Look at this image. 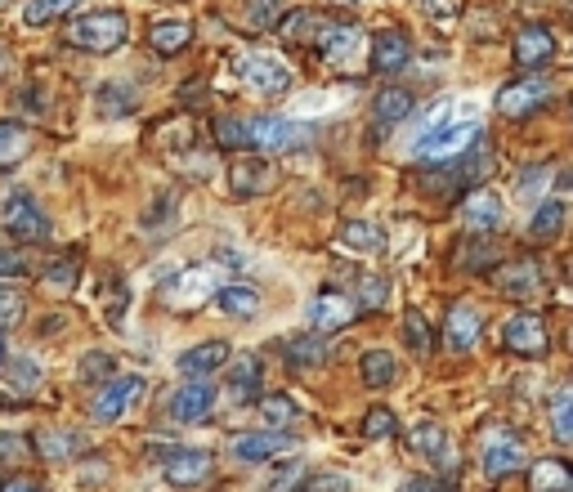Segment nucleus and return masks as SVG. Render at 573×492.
<instances>
[{"instance_id":"obj_1","label":"nucleus","mask_w":573,"mask_h":492,"mask_svg":"<svg viewBox=\"0 0 573 492\" xmlns=\"http://www.w3.org/2000/svg\"><path fill=\"white\" fill-rule=\"evenodd\" d=\"M484 135V116L480 103H457V99H439L430 107V116L417 126L412 135V157L417 162H448V157H462L467 148H475Z\"/></svg>"},{"instance_id":"obj_2","label":"nucleus","mask_w":573,"mask_h":492,"mask_svg":"<svg viewBox=\"0 0 573 492\" xmlns=\"http://www.w3.org/2000/svg\"><path fill=\"white\" fill-rule=\"evenodd\" d=\"M126 37H131V19L122 10H94V14L72 19L68 28V45L85 54H112L126 45Z\"/></svg>"},{"instance_id":"obj_3","label":"nucleus","mask_w":573,"mask_h":492,"mask_svg":"<svg viewBox=\"0 0 573 492\" xmlns=\"http://www.w3.org/2000/svg\"><path fill=\"white\" fill-rule=\"evenodd\" d=\"M314 144V126L291 116H256L247 121V148H265V153H300Z\"/></svg>"},{"instance_id":"obj_4","label":"nucleus","mask_w":573,"mask_h":492,"mask_svg":"<svg viewBox=\"0 0 573 492\" xmlns=\"http://www.w3.org/2000/svg\"><path fill=\"white\" fill-rule=\"evenodd\" d=\"M238 76H243V85H247L252 94H260V99H283V94L296 85V72H291L283 59H274V54H243V59H238Z\"/></svg>"},{"instance_id":"obj_5","label":"nucleus","mask_w":573,"mask_h":492,"mask_svg":"<svg viewBox=\"0 0 573 492\" xmlns=\"http://www.w3.org/2000/svg\"><path fill=\"white\" fill-rule=\"evenodd\" d=\"M364 50H368V37L355 23H327L318 32V59L336 72H355L364 63Z\"/></svg>"},{"instance_id":"obj_6","label":"nucleus","mask_w":573,"mask_h":492,"mask_svg":"<svg viewBox=\"0 0 573 492\" xmlns=\"http://www.w3.org/2000/svg\"><path fill=\"white\" fill-rule=\"evenodd\" d=\"M144 390H149L144 377H112V381L99 386V394H94V403H90V417H94L99 426H117V421L140 403Z\"/></svg>"},{"instance_id":"obj_7","label":"nucleus","mask_w":573,"mask_h":492,"mask_svg":"<svg viewBox=\"0 0 573 492\" xmlns=\"http://www.w3.org/2000/svg\"><path fill=\"white\" fill-rule=\"evenodd\" d=\"M153 461H162V474L175 488H197L215 470V457L206 448H171V452L166 448H153Z\"/></svg>"},{"instance_id":"obj_8","label":"nucleus","mask_w":573,"mask_h":492,"mask_svg":"<svg viewBox=\"0 0 573 492\" xmlns=\"http://www.w3.org/2000/svg\"><path fill=\"white\" fill-rule=\"evenodd\" d=\"M215 287H219L215 265H193V269H180L175 278L162 283V300H166L171 309H197L202 300L215 296Z\"/></svg>"},{"instance_id":"obj_9","label":"nucleus","mask_w":573,"mask_h":492,"mask_svg":"<svg viewBox=\"0 0 573 492\" xmlns=\"http://www.w3.org/2000/svg\"><path fill=\"white\" fill-rule=\"evenodd\" d=\"M480 465L493 483L511 479L520 465H524V439L515 430H489L484 443H480Z\"/></svg>"},{"instance_id":"obj_10","label":"nucleus","mask_w":573,"mask_h":492,"mask_svg":"<svg viewBox=\"0 0 573 492\" xmlns=\"http://www.w3.org/2000/svg\"><path fill=\"white\" fill-rule=\"evenodd\" d=\"M0 224H6V233L14 242H45L50 237V219L37 206V197H28V193H14L6 202V211H0Z\"/></svg>"},{"instance_id":"obj_11","label":"nucleus","mask_w":573,"mask_h":492,"mask_svg":"<svg viewBox=\"0 0 573 492\" xmlns=\"http://www.w3.org/2000/svg\"><path fill=\"white\" fill-rule=\"evenodd\" d=\"M546 99H551V76H542V72L538 76H520V81H511V85L498 90V112L511 116V121H520V116L538 112Z\"/></svg>"},{"instance_id":"obj_12","label":"nucleus","mask_w":573,"mask_h":492,"mask_svg":"<svg viewBox=\"0 0 573 492\" xmlns=\"http://www.w3.org/2000/svg\"><path fill=\"white\" fill-rule=\"evenodd\" d=\"M457 215H462L467 233H480V237H493V233L507 228V206L489 188H475L471 197H462V211H457Z\"/></svg>"},{"instance_id":"obj_13","label":"nucleus","mask_w":573,"mask_h":492,"mask_svg":"<svg viewBox=\"0 0 573 492\" xmlns=\"http://www.w3.org/2000/svg\"><path fill=\"white\" fill-rule=\"evenodd\" d=\"M355 314H359V309H355L350 296H340V291H318V296L305 305V327L318 331V336H327V331L350 327Z\"/></svg>"},{"instance_id":"obj_14","label":"nucleus","mask_w":573,"mask_h":492,"mask_svg":"<svg viewBox=\"0 0 573 492\" xmlns=\"http://www.w3.org/2000/svg\"><path fill=\"white\" fill-rule=\"evenodd\" d=\"M291 448H296V439L287 430H256V434H238L228 452H234L238 465H265L283 452H291Z\"/></svg>"},{"instance_id":"obj_15","label":"nucleus","mask_w":573,"mask_h":492,"mask_svg":"<svg viewBox=\"0 0 573 492\" xmlns=\"http://www.w3.org/2000/svg\"><path fill=\"white\" fill-rule=\"evenodd\" d=\"M498 291H502L507 300H542V291H546V269H542V260L502 265V269H498Z\"/></svg>"},{"instance_id":"obj_16","label":"nucleus","mask_w":573,"mask_h":492,"mask_svg":"<svg viewBox=\"0 0 573 492\" xmlns=\"http://www.w3.org/2000/svg\"><path fill=\"white\" fill-rule=\"evenodd\" d=\"M502 349L515 358H542L546 353V327L538 314H515L502 322Z\"/></svg>"},{"instance_id":"obj_17","label":"nucleus","mask_w":573,"mask_h":492,"mask_svg":"<svg viewBox=\"0 0 573 492\" xmlns=\"http://www.w3.org/2000/svg\"><path fill=\"white\" fill-rule=\"evenodd\" d=\"M228 358H234L228 340H202V345H193V349H184V353L175 358V372H180L184 381H206V377L219 372Z\"/></svg>"},{"instance_id":"obj_18","label":"nucleus","mask_w":573,"mask_h":492,"mask_svg":"<svg viewBox=\"0 0 573 492\" xmlns=\"http://www.w3.org/2000/svg\"><path fill=\"white\" fill-rule=\"evenodd\" d=\"M228 367V362H224ZM265 394V362L256 358V353H247V358H238L234 367H228V377H224V399L228 403H252V399H260Z\"/></svg>"},{"instance_id":"obj_19","label":"nucleus","mask_w":573,"mask_h":492,"mask_svg":"<svg viewBox=\"0 0 573 492\" xmlns=\"http://www.w3.org/2000/svg\"><path fill=\"white\" fill-rule=\"evenodd\" d=\"M228 188L234 197H260L274 188V162L269 157H234L228 162Z\"/></svg>"},{"instance_id":"obj_20","label":"nucleus","mask_w":573,"mask_h":492,"mask_svg":"<svg viewBox=\"0 0 573 492\" xmlns=\"http://www.w3.org/2000/svg\"><path fill=\"white\" fill-rule=\"evenodd\" d=\"M166 412H171V421H180V426L206 421V417L215 412V386H206V381H184V386L171 394Z\"/></svg>"},{"instance_id":"obj_21","label":"nucleus","mask_w":573,"mask_h":492,"mask_svg":"<svg viewBox=\"0 0 573 492\" xmlns=\"http://www.w3.org/2000/svg\"><path fill=\"white\" fill-rule=\"evenodd\" d=\"M368 45H372V72H381V76L403 72V68H408V59H412V41H408V32H399V28L377 32Z\"/></svg>"},{"instance_id":"obj_22","label":"nucleus","mask_w":573,"mask_h":492,"mask_svg":"<svg viewBox=\"0 0 573 492\" xmlns=\"http://www.w3.org/2000/svg\"><path fill=\"white\" fill-rule=\"evenodd\" d=\"M448 349L452 353H471L475 349V340H480V314H475V305H462L457 300L452 309H448Z\"/></svg>"},{"instance_id":"obj_23","label":"nucleus","mask_w":573,"mask_h":492,"mask_svg":"<svg viewBox=\"0 0 573 492\" xmlns=\"http://www.w3.org/2000/svg\"><path fill=\"white\" fill-rule=\"evenodd\" d=\"M551 54H555L551 28H542V23L520 28V37H515V63L520 68H542V63H551Z\"/></svg>"},{"instance_id":"obj_24","label":"nucleus","mask_w":573,"mask_h":492,"mask_svg":"<svg viewBox=\"0 0 573 492\" xmlns=\"http://www.w3.org/2000/svg\"><path fill=\"white\" fill-rule=\"evenodd\" d=\"M215 309L228 314V318H256L260 314V291L247 287V283H228V287H215Z\"/></svg>"},{"instance_id":"obj_25","label":"nucleus","mask_w":573,"mask_h":492,"mask_svg":"<svg viewBox=\"0 0 573 492\" xmlns=\"http://www.w3.org/2000/svg\"><path fill=\"white\" fill-rule=\"evenodd\" d=\"M340 246H346V252H359V256H377L386 246V228L372 224V219H346L340 224Z\"/></svg>"},{"instance_id":"obj_26","label":"nucleus","mask_w":573,"mask_h":492,"mask_svg":"<svg viewBox=\"0 0 573 492\" xmlns=\"http://www.w3.org/2000/svg\"><path fill=\"white\" fill-rule=\"evenodd\" d=\"M408 112H412V94L399 90V85H386V90L372 99V116H377V131H381V135L395 131L399 121H408Z\"/></svg>"},{"instance_id":"obj_27","label":"nucleus","mask_w":573,"mask_h":492,"mask_svg":"<svg viewBox=\"0 0 573 492\" xmlns=\"http://www.w3.org/2000/svg\"><path fill=\"white\" fill-rule=\"evenodd\" d=\"M188 41H193V23H188V19H162V23H153V32H149V45H153L162 59L188 50Z\"/></svg>"},{"instance_id":"obj_28","label":"nucleus","mask_w":573,"mask_h":492,"mask_svg":"<svg viewBox=\"0 0 573 492\" xmlns=\"http://www.w3.org/2000/svg\"><path fill=\"white\" fill-rule=\"evenodd\" d=\"M564 215H569V206L560 202V197H551V202H542L538 211H533V219H529V242H555L560 233H564Z\"/></svg>"},{"instance_id":"obj_29","label":"nucleus","mask_w":573,"mask_h":492,"mask_svg":"<svg viewBox=\"0 0 573 492\" xmlns=\"http://www.w3.org/2000/svg\"><path fill=\"white\" fill-rule=\"evenodd\" d=\"M327 340L318 336V331H300V336H291V340H283V358L291 362V367H318V362H327Z\"/></svg>"},{"instance_id":"obj_30","label":"nucleus","mask_w":573,"mask_h":492,"mask_svg":"<svg viewBox=\"0 0 573 492\" xmlns=\"http://www.w3.org/2000/svg\"><path fill=\"white\" fill-rule=\"evenodd\" d=\"M359 377H364L368 390H386V386L399 381V362H395L390 349H372V353H364V362H359Z\"/></svg>"},{"instance_id":"obj_31","label":"nucleus","mask_w":573,"mask_h":492,"mask_svg":"<svg viewBox=\"0 0 573 492\" xmlns=\"http://www.w3.org/2000/svg\"><path fill=\"white\" fill-rule=\"evenodd\" d=\"M135 103H140L135 85H122V81H108V85H99V90H94V107H99V116H131V112H135Z\"/></svg>"},{"instance_id":"obj_32","label":"nucleus","mask_w":573,"mask_h":492,"mask_svg":"<svg viewBox=\"0 0 573 492\" xmlns=\"http://www.w3.org/2000/svg\"><path fill=\"white\" fill-rule=\"evenodd\" d=\"M529 488L533 492H569L573 488V474H569V465L564 461H538L533 470H529Z\"/></svg>"},{"instance_id":"obj_33","label":"nucleus","mask_w":573,"mask_h":492,"mask_svg":"<svg viewBox=\"0 0 573 492\" xmlns=\"http://www.w3.org/2000/svg\"><path fill=\"white\" fill-rule=\"evenodd\" d=\"M112 377H117V353H108V349H90L81 358V367H76V381L81 386H103Z\"/></svg>"},{"instance_id":"obj_34","label":"nucleus","mask_w":573,"mask_h":492,"mask_svg":"<svg viewBox=\"0 0 573 492\" xmlns=\"http://www.w3.org/2000/svg\"><path fill=\"white\" fill-rule=\"evenodd\" d=\"M37 452H41L45 461H68V457L85 452V439H81L76 430H50V434L37 439Z\"/></svg>"},{"instance_id":"obj_35","label":"nucleus","mask_w":573,"mask_h":492,"mask_svg":"<svg viewBox=\"0 0 573 492\" xmlns=\"http://www.w3.org/2000/svg\"><path fill=\"white\" fill-rule=\"evenodd\" d=\"M76 6H85V0H28L23 6V23L28 28H45L63 14H76Z\"/></svg>"},{"instance_id":"obj_36","label":"nucleus","mask_w":573,"mask_h":492,"mask_svg":"<svg viewBox=\"0 0 573 492\" xmlns=\"http://www.w3.org/2000/svg\"><path fill=\"white\" fill-rule=\"evenodd\" d=\"M408 443H412V452H421V457H430V461L448 457V434H443V426H439V421H417Z\"/></svg>"},{"instance_id":"obj_37","label":"nucleus","mask_w":573,"mask_h":492,"mask_svg":"<svg viewBox=\"0 0 573 492\" xmlns=\"http://www.w3.org/2000/svg\"><path fill=\"white\" fill-rule=\"evenodd\" d=\"M283 14H287V0H243V19H247L252 32L274 28Z\"/></svg>"},{"instance_id":"obj_38","label":"nucleus","mask_w":573,"mask_h":492,"mask_svg":"<svg viewBox=\"0 0 573 492\" xmlns=\"http://www.w3.org/2000/svg\"><path fill=\"white\" fill-rule=\"evenodd\" d=\"M493 260H498L493 237H475V242H467L462 252H457V269H467V274H480V269H489Z\"/></svg>"},{"instance_id":"obj_39","label":"nucleus","mask_w":573,"mask_h":492,"mask_svg":"<svg viewBox=\"0 0 573 492\" xmlns=\"http://www.w3.org/2000/svg\"><path fill=\"white\" fill-rule=\"evenodd\" d=\"M28 157V131L19 121H0V166H14Z\"/></svg>"},{"instance_id":"obj_40","label":"nucleus","mask_w":573,"mask_h":492,"mask_svg":"<svg viewBox=\"0 0 573 492\" xmlns=\"http://www.w3.org/2000/svg\"><path fill=\"white\" fill-rule=\"evenodd\" d=\"M41 283H45V291H50V296H72V287L81 283V260H76V256H63V260L41 278Z\"/></svg>"},{"instance_id":"obj_41","label":"nucleus","mask_w":573,"mask_h":492,"mask_svg":"<svg viewBox=\"0 0 573 492\" xmlns=\"http://www.w3.org/2000/svg\"><path fill=\"white\" fill-rule=\"evenodd\" d=\"M403 340H408V349L421 353V358L434 349V336H430V322H426L421 309H408V314H403Z\"/></svg>"},{"instance_id":"obj_42","label":"nucleus","mask_w":573,"mask_h":492,"mask_svg":"<svg viewBox=\"0 0 573 492\" xmlns=\"http://www.w3.org/2000/svg\"><path fill=\"white\" fill-rule=\"evenodd\" d=\"M260 417L274 426V430H283V426H291L296 417H300V403L291 399V394H260Z\"/></svg>"},{"instance_id":"obj_43","label":"nucleus","mask_w":573,"mask_h":492,"mask_svg":"<svg viewBox=\"0 0 573 492\" xmlns=\"http://www.w3.org/2000/svg\"><path fill=\"white\" fill-rule=\"evenodd\" d=\"M23 309H28L23 291H19V287H14L10 278H0V331L19 327V322H23Z\"/></svg>"},{"instance_id":"obj_44","label":"nucleus","mask_w":573,"mask_h":492,"mask_svg":"<svg viewBox=\"0 0 573 492\" xmlns=\"http://www.w3.org/2000/svg\"><path fill=\"white\" fill-rule=\"evenodd\" d=\"M551 430L560 443H573V394L569 390L551 394Z\"/></svg>"},{"instance_id":"obj_45","label":"nucleus","mask_w":573,"mask_h":492,"mask_svg":"<svg viewBox=\"0 0 573 492\" xmlns=\"http://www.w3.org/2000/svg\"><path fill=\"white\" fill-rule=\"evenodd\" d=\"M386 300H390V283H386V278H377V274L359 278V296H355V309H381Z\"/></svg>"},{"instance_id":"obj_46","label":"nucleus","mask_w":573,"mask_h":492,"mask_svg":"<svg viewBox=\"0 0 573 492\" xmlns=\"http://www.w3.org/2000/svg\"><path fill=\"white\" fill-rule=\"evenodd\" d=\"M215 144L219 148H247V121H234V116H219L215 121Z\"/></svg>"},{"instance_id":"obj_47","label":"nucleus","mask_w":573,"mask_h":492,"mask_svg":"<svg viewBox=\"0 0 573 492\" xmlns=\"http://www.w3.org/2000/svg\"><path fill=\"white\" fill-rule=\"evenodd\" d=\"M6 372L14 377V386L19 390H32V386H41V362H32V358H6Z\"/></svg>"},{"instance_id":"obj_48","label":"nucleus","mask_w":573,"mask_h":492,"mask_svg":"<svg viewBox=\"0 0 573 492\" xmlns=\"http://www.w3.org/2000/svg\"><path fill=\"white\" fill-rule=\"evenodd\" d=\"M364 434H368V439H390V434H399L395 412H390V408H372V412L364 417Z\"/></svg>"},{"instance_id":"obj_49","label":"nucleus","mask_w":573,"mask_h":492,"mask_svg":"<svg viewBox=\"0 0 573 492\" xmlns=\"http://www.w3.org/2000/svg\"><path fill=\"white\" fill-rule=\"evenodd\" d=\"M32 274V260L23 252H14V246H6L0 252V278H28Z\"/></svg>"},{"instance_id":"obj_50","label":"nucleus","mask_w":573,"mask_h":492,"mask_svg":"<svg viewBox=\"0 0 573 492\" xmlns=\"http://www.w3.org/2000/svg\"><path fill=\"white\" fill-rule=\"evenodd\" d=\"M421 10H426L430 19H439V23H452L457 10H462V0H421Z\"/></svg>"},{"instance_id":"obj_51","label":"nucleus","mask_w":573,"mask_h":492,"mask_svg":"<svg viewBox=\"0 0 573 492\" xmlns=\"http://www.w3.org/2000/svg\"><path fill=\"white\" fill-rule=\"evenodd\" d=\"M126 305H131V291H126V287H112V300H103V318H108V322H122Z\"/></svg>"},{"instance_id":"obj_52","label":"nucleus","mask_w":573,"mask_h":492,"mask_svg":"<svg viewBox=\"0 0 573 492\" xmlns=\"http://www.w3.org/2000/svg\"><path fill=\"white\" fill-rule=\"evenodd\" d=\"M180 206V193H171V197H162L153 211H149V219H144V228H166L171 219H166V211H175Z\"/></svg>"},{"instance_id":"obj_53","label":"nucleus","mask_w":573,"mask_h":492,"mask_svg":"<svg viewBox=\"0 0 573 492\" xmlns=\"http://www.w3.org/2000/svg\"><path fill=\"white\" fill-rule=\"evenodd\" d=\"M551 175V166H538V171H524L520 175V197H533V193H542V180Z\"/></svg>"},{"instance_id":"obj_54","label":"nucleus","mask_w":573,"mask_h":492,"mask_svg":"<svg viewBox=\"0 0 573 492\" xmlns=\"http://www.w3.org/2000/svg\"><path fill=\"white\" fill-rule=\"evenodd\" d=\"M0 492H45V488L28 474H10V479H0Z\"/></svg>"},{"instance_id":"obj_55","label":"nucleus","mask_w":573,"mask_h":492,"mask_svg":"<svg viewBox=\"0 0 573 492\" xmlns=\"http://www.w3.org/2000/svg\"><path fill=\"white\" fill-rule=\"evenodd\" d=\"M314 492H350V483L336 474H323V479H314Z\"/></svg>"},{"instance_id":"obj_56","label":"nucleus","mask_w":573,"mask_h":492,"mask_svg":"<svg viewBox=\"0 0 573 492\" xmlns=\"http://www.w3.org/2000/svg\"><path fill=\"white\" fill-rule=\"evenodd\" d=\"M408 492H443V483H434V479H417V483H408Z\"/></svg>"},{"instance_id":"obj_57","label":"nucleus","mask_w":573,"mask_h":492,"mask_svg":"<svg viewBox=\"0 0 573 492\" xmlns=\"http://www.w3.org/2000/svg\"><path fill=\"white\" fill-rule=\"evenodd\" d=\"M6 358H10V345H6V331H0V367H6Z\"/></svg>"}]
</instances>
